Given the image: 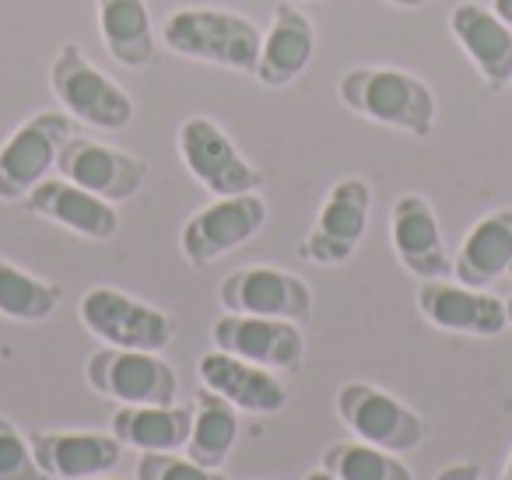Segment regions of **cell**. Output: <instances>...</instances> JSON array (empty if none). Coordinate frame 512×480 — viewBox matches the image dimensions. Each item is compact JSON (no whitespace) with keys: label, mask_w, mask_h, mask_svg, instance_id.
<instances>
[{"label":"cell","mask_w":512,"mask_h":480,"mask_svg":"<svg viewBox=\"0 0 512 480\" xmlns=\"http://www.w3.org/2000/svg\"><path fill=\"white\" fill-rule=\"evenodd\" d=\"M372 214V186L362 176H344L327 190L299 256L313 267H341L362 246Z\"/></svg>","instance_id":"cell-7"},{"label":"cell","mask_w":512,"mask_h":480,"mask_svg":"<svg viewBox=\"0 0 512 480\" xmlns=\"http://www.w3.org/2000/svg\"><path fill=\"white\" fill-rule=\"evenodd\" d=\"M337 95L362 120L411 137L432 134L439 113L432 88L418 74L400 67H351L337 85Z\"/></svg>","instance_id":"cell-1"},{"label":"cell","mask_w":512,"mask_h":480,"mask_svg":"<svg viewBox=\"0 0 512 480\" xmlns=\"http://www.w3.org/2000/svg\"><path fill=\"white\" fill-rule=\"evenodd\" d=\"M74 137V123L67 113H36L0 144V200L18 204L36 190L50 172L64 144Z\"/></svg>","instance_id":"cell-10"},{"label":"cell","mask_w":512,"mask_h":480,"mask_svg":"<svg viewBox=\"0 0 512 480\" xmlns=\"http://www.w3.org/2000/svg\"><path fill=\"white\" fill-rule=\"evenodd\" d=\"M193 424V403H148V407H116L109 431L137 452H179L186 449Z\"/></svg>","instance_id":"cell-23"},{"label":"cell","mask_w":512,"mask_h":480,"mask_svg":"<svg viewBox=\"0 0 512 480\" xmlns=\"http://www.w3.org/2000/svg\"><path fill=\"white\" fill-rule=\"evenodd\" d=\"M491 11H495L505 25H512V0H491Z\"/></svg>","instance_id":"cell-30"},{"label":"cell","mask_w":512,"mask_h":480,"mask_svg":"<svg viewBox=\"0 0 512 480\" xmlns=\"http://www.w3.org/2000/svg\"><path fill=\"white\" fill-rule=\"evenodd\" d=\"M211 340L218 351L253 361L260 368H271L278 375L299 372L302 361H306V337H302L299 323H288V319L225 312L211 326Z\"/></svg>","instance_id":"cell-12"},{"label":"cell","mask_w":512,"mask_h":480,"mask_svg":"<svg viewBox=\"0 0 512 480\" xmlns=\"http://www.w3.org/2000/svg\"><path fill=\"white\" fill-rule=\"evenodd\" d=\"M85 379L106 400L120 407H148V403H176L179 375L155 351H127L102 347L88 358Z\"/></svg>","instance_id":"cell-9"},{"label":"cell","mask_w":512,"mask_h":480,"mask_svg":"<svg viewBox=\"0 0 512 480\" xmlns=\"http://www.w3.org/2000/svg\"><path fill=\"white\" fill-rule=\"evenodd\" d=\"M302 480H337V477H330V473H327V470H323V466H320V470L306 473V477H302Z\"/></svg>","instance_id":"cell-32"},{"label":"cell","mask_w":512,"mask_h":480,"mask_svg":"<svg viewBox=\"0 0 512 480\" xmlns=\"http://www.w3.org/2000/svg\"><path fill=\"white\" fill-rule=\"evenodd\" d=\"M235 438H239V414L225 396L211 393V389H200L197 400H193V424L190 438H186V456L200 466H211L218 470L228 459V452L235 449Z\"/></svg>","instance_id":"cell-24"},{"label":"cell","mask_w":512,"mask_h":480,"mask_svg":"<svg viewBox=\"0 0 512 480\" xmlns=\"http://www.w3.org/2000/svg\"><path fill=\"white\" fill-rule=\"evenodd\" d=\"M50 88L60 106L67 109V116L95 130H123L134 120V99L109 74H102L74 43H64L53 57Z\"/></svg>","instance_id":"cell-3"},{"label":"cell","mask_w":512,"mask_h":480,"mask_svg":"<svg viewBox=\"0 0 512 480\" xmlns=\"http://www.w3.org/2000/svg\"><path fill=\"white\" fill-rule=\"evenodd\" d=\"M512 267V207L484 214L453 260V277L467 288H488Z\"/></svg>","instance_id":"cell-21"},{"label":"cell","mask_w":512,"mask_h":480,"mask_svg":"<svg viewBox=\"0 0 512 480\" xmlns=\"http://www.w3.org/2000/svg\"><path fill=\"white\" fill-rule=\"evenodd\" d=\"M176 151L183 158L186 172L214 197H239L256 193L264 176L256 165L242 158L232 137L211 120V116H190L176 130Z\"/></svg>","instance_id":"cell-8"},{"label":"cell","mask_w":512,"mask_h":480,"mask_svg":"<svg viewBox=\"0 0 512 480\" xmlns=\"http://www.w3.org/2000/svg\"><path fill=\"white\" fill-rule=\"evenodd\" d=\"M320 466L337 480H414L407 463H400L397 452L376 449L369 442H334L323 449Z\"/></svg>","instance_id":"cell-26"},{"label":"cell","mask_w":512,"mask_h":480,"mask_svg":"<svg viewBox=\"0 0 512 480\" xmlns=\"http://www.w3.org/2000/svg\"><path fill=\"white\" fill-rule=\"evenodd\" d=\"M64 291L0 256V316L15 323H46L60 309Z\"/></svg>","instance_id":"cell-25"},{"label":"cell","mask_w":512,"mask_h":480,"mask_svg":"<svg viewBox=\"0 0 512 480\" xmlns=\"http://www.w3.org/2000/svg\"><path fill=\"white\" fill-rule=\"evenodd\" d=\"M57 172L64 179H71L74 186H81V190L109 200V204L134 200L144 190V183H148V165L137 155L78 134L60 151Z\"/></svg>","instance_id":"cell-13"},{"label":"cell","mask_w":512,"mask_h":480,"mask_svg":"<svg viewBox=\"0 0 512 480\" xmlns=\"http://www.w3.org/2000/svg\"><path fill=\"white\" fill-rule=\"evenodd\" d=\"M505 312H509V326H512V298L505 302Z\"/></svg>","instance_id":"cell-34"},{"label":"cell","mask_w":512,"mask_h":480,"mask_svg":"<svg viewBox=\"0 0 512 480\" xmlns=\"http://www.w3.org/2000/svg\"><path fill=\"white\" fill-rule=\"evenodd\" d=\"M509 277H512V267H509Z\"/></svg>","instance_id":"cell-36"},{"label":"cell","mask_w":512,"mask_h":480,"mask_svg":"<svg viewBox=\"0 0 512 480\" xmlns=\"http://www.w3.org/2000/svg\"><path fill=\"white\" fill-rule=\"evenodd\" d=\"M316 50V29L309 22L306 11L295 4H278L267 29L264 43H260V57H256L253 78L264 88H288L302 71L309 67Z\"/></svg>","instance_id":"cell-20"},{"label":"cell","mask_w":512,"mask_h":480,"mask_svg":"<svg viewBox=\"0 0 512 480\" xmlns=\"http://www.w3.org/2000/svg\"><path fill=\"white\" fill-rule=\"evenodd\" d=\"M337 417L344 421V428L358 438L369 442L376 449L386 452H414L421 449V442L428 438V424L418 410H411L404 400H397L386 389L372 386V382H344L337 389Z\"/></svg>","instance_id":"cell-5"},{"label":"cell","mask_w":512,"mask_h":480,"mask_svg":"<svg viewBox=\"0 0 512 480\" xmlns=\"http://www.w3.org/2000/svg\"><path fill=\"white\" fill-rule=\"evenodd\" d=\"M498 480H512V452H509V459H505V466H502V477Z\"/></svg>","instance_id":"cell-33"},{"label":"cell","mask_w":512,"mask_h":480,"mask_svg":"<svg viewBox=\"0 0 512 480\" xmlns=\"http://www.w3.org/2000/svg\"><path fill=\"white\" fill-rule=\"evenodd\" d=\"M386 4H393V8H407V11H414V8H425V4H432V0H386Z\"/></svg>","instance_id":"cell-31"},{"label":"cell","mask_w":512,"mask_h":480,"mask_svg":"<svg viewBox=\"0 0 512 480\" xmlns=\"http://www.w3.org/2000/svg\"><path fill=\"white\" fill-rule=\"evenodd\" d=\"M78 316L88 333L102 340L106 347H127V351H165L176 340V319L141 298L116 288L85 291L78 305Z\"/></svg>","instance_id":"cell-4"},{"label":"cell","mask_w":512,"mask_h":480,"mask_svg":"<svg viewBox=\"0 0 512 480\" xmlns=\"http://www.w3.org/2000/svg\"><path fill=\"white\" fill-rule=\"evenodd\" d=\"M197 372L204 389L225 396L235 410H246V414H278L292 400V393H288L285 379L278 372L253 365V361H242L235 354H225L218 347L200 358Z\"/></svg>","instance_id":"cell-17"},{"label":"cell","mask_w":512,"mask_h":480,"mask_svg":"<svg viewBox=\"0 0 512 480\" xmlns=\"http://www.w3.org/2000/svg\"><path fill=\"white\" fill-rule=\"evenodd\" d=\"M0 480H50L39 470L29 438L8 417H0Z\"/></svg>","instance_id":"cell-28"},{"label":"cell","mask_w":512,"mask_h":480,"mask_svg":"<svg viewBox=\"0 0 512 480\" xmlns=\"http://www.w3.org/2000/svg\"><path fill=\"white\" fill-rule=\"evenodd\" d=\"M29 445L50 480L106 477L123 456V442L113 431H36Z\"/></svg>","instance_id":"cell-16"},{"label":"cell","mask_w":512,"mask_h":480,"mask_svg":"<svg viewBox=\"0 0 512 480\" xmlns=\"http://www.w3.org/2000/svg\"><path fill=\"white\" fill-rule=\"evenodd\" d=\"M264 225L267 200L260 197V190L239 193V197H214V204L193 211L179 228V253L190 267H211L225 253L256 239Z\"/></svg>","instance_id":"cell-6"},{"label":"cell","mask_w":512,"mask_h":480,"mask_svg":"<svg viewBox=\"0 0 512 480\" xmlns=\"http://www.w3.org/2000/svg\"><path fill=\"white\" fill-rule=\"evenodd\" d=\"M218 302L225 312L306 323L313 316V288L302 277L278 267H242L218 284Z\"/></svg>","instance_id":"cell-11"},{"label":"cell","mask_w":512,"mask_h":480,"mask_svg":"<svg viewBox=\"0 0 512 480\" xmlns=\"http://www.w3.org/2000/svg\"><path fill=\"white\" fill-rule=\"evenodd\" d=\"M25 204L43 221H53V225L67 228V232L81 235V239H88V242H106L120 232L116 204L81 190V186H74L71 179H64V176L43 179V183L25 197Z\"/></svg>","instance_id":"cell-19"},{"label":"cell","mask_w":512,"mask_h":480,"mask_svg":"<svg viewBox=\"0 0 512 480\" xmlns=\"http://www.w3.org/2000/svg\"><path fill=\"white\" fill-rule=\"evenodd\" d=\"M449 32L491 92H505L512 85V29L488 4H456L449 11Z\"/></svg>","instance_id":"cell-18"},{"label":"cell","mask_w":512,"mask_h":480,"mask_svg":"<svg viewBox=\"0 0 512 480\" xmlns=\"http://www.w3.org/2000/svg\"><path fill=\"white\" fill-rule=\"evenodd\" d=\"M162 39L176 57L197 64L228 67L253 74L264 32L239 11L225 8H179L162 22Z\"/></svg>","instance_id":"cell-2"},{"label":"cell","mask_w":512,"mask_h":480,"mask_svg":"<svg viewBox=\"0 0 512 480\" xmlns=\"http://www.w3.org/2000/svg\"><path fill=\"white\" fill-rule=\"evenodd\" d=\"M390 242L400 267L418 281H446L453 274V260L442 242V228L435 207L421 193L397 197L390 211Z\"/></svg>","instance_id":"cell-14"},{"label":"cell","mask_w":512,"mask_h":480,"mask_svg":"<svg viewBox=\"0 0 512 480\" xmlns=\"http://www.w3.org/2000/svg\"><path fill=\"white\" fill-rule=\"evenodd\" d=\"M435 480H481V470H477V463H449L442 466L439 473H435Z\"/></svg>","instance_id":"cell-29"},{"label":"cell","mask_w":512,"mask_h":480,"mask_svg":"<svg viewBox=\"0 0 512 480\" xmlns=\"http://www.w3.org/2000/svg\"><path fill=\"white\" fill-rule=\"evenodd\" d=\"M418 312L435 330L463 333V337H498L509 326L502 298L460 281H421Z\"/></svg>","instance_id":"cell-15"},{"label":"cell","mask_w":512,"mask_h":480,"mask_svg":"<svg viewBox=\"0 0 512 480\" xmlns=\"http://www.w3.org/2000/svg\"><path fill=\"white\" fill-rule=\"evenodd\" d=\"M92 480H120V477H92Z\"/></svg>","instance_id":"cell-35"},{"label":"cell","mask_w":512,"mask_h":480,"mask_svg":"<svg viewBox=\"0 0 512 480\" xmlns=\"http://www.w3.org/2000/svg\"><path fill=\"white\" fill-rule=\"evenodd\" d=\"M99 32L109 57L130 71H144L158 60V39L151 29L148 0H95Z\"/></svg>","instance_id":"cell-22"},{"label":"cell","mask_w":512,"mask_h":480,"mask_svg":"<svg viewBox=\"0 0 512 480\" xmlns=\"http://www.w3.org/2000/svg\"><path fill=\"white\" fill-rule=\"evenodd\" d=\"M134 480H228L221 470L193 463L179 452H141Z\"/></svg>","instance_id":"cell-27"}]
</instances>
